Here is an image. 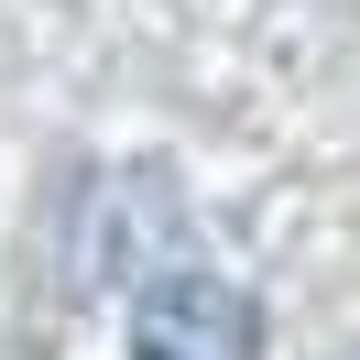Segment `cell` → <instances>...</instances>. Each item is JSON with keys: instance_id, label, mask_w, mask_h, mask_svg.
<instances>
[{"instance_id": "cell-1", "label": "cell", "mask_w": 360, "mask_h": 360, "mask_svg": "<svg viewBox=\"0 0 360 360\" xmlns=\"http://www.w3.org/2000/svg\"><path fill=\"white\" fill-rule=\"evenodd\" d=\"M131 360H262V306L207 262H164L131 284Z\"/></svg>"}]
</instances>
